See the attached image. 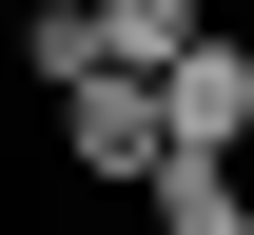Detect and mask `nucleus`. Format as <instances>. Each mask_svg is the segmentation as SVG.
I'll list each match as a JSON object with an SVG mask.
<instances>
[{
    "instance_id": "obj_2",
    "label": "nucleus",
    "mask_w": 254,
    "mask_h": 235,
    "mask_svg": "<svg viewBox=\"0 0 254 235\" xmlns=\"http://www.w3.org/2000/svg\"><path fill=\"white\" fill-rule=\"evenodd\" d=\"M157 98H176V157H254V39H195Z\"/></svg>"
},
{
    "instance_id": "obj_1",
    "label": "nucleus",
    "mask_w": 254,
    "mask_h": 235,
    "mask_svg": "<svg viewBox=\"0 0 254 235\" xmlns=\"http://www.w3.org/2000/svg\"><path fill=\"white\" fill-rule=\"evenodd\" d=\"M59 157L118 176V196H157V176H176V98H157V78H78V98H59Z\"/></svg>"
},
{
    "instance_id": "obj_5",
    "label": "nucleus",
    "mask_w": 254,
    "mask_h": 235,
    "mask_svg": "<svg viewBox=\"0 0 254 235\" xmlns=\"http://www.w3.org/2000/svg\"><path fill=\"white\" fill-rule=\"evenodd\" d=\"M20 59H39V78L78 98V78H98V0H39V20H20Z\"/></svg>"
},
{
    "instance_id": "obj_3",
    "label": "nucleus",
    "mask_w": 254,
    "mask_h": 235,
    "mask_svg": "<svg viewBox=\"0 0 254 235\" xmlns=\"http://www.w3.org/2000/svg\"><path fill=\"white\" fill-rule=\"evenodd\" d=\"M195 39H215L195 0H98V78H176Z\"/></svg>"
},
{
    "instance_id": "obj_4",
    "label": "nucleus",
    "mask_w": 254,
    "mask_h": 235,
    "mask_svg": "<svg viewBox=\"0 0 254 235\" xmlns=\"http://www.w3.org/2000/svg\"><path fill=\"white\" fill-rule=\"evenodd\" d=\"M157 235H254V196H235V157H176V176H157Z\"/></svg>"
}]
</instances>
